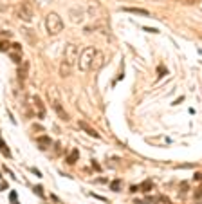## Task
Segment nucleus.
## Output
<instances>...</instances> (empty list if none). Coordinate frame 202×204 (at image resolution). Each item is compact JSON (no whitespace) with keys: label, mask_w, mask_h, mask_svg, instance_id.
<instances>
[{"label":"nucleus","mask_w":202,"mask_h":204,"mask_svg":"<svg viewBox=\"0 0 202 204\" xmlns=\"http://www.w3.org/2000/svg\"><path fill=\"white\" fill-rule=\"evenodd\" d=\"M45 27H47V33L51 36L61 33L63 31V20H61V16L58 13H49L45 16Z\"/></svg>","instance_id":"obj_1"},{"label":"nucleus","mask_w":202,"mask_h":204,"mask_svg":"<svg viewBox=\"0 0 202 204\" xmlns=\"http://www.w3.org/2000/svg\"><path fill=\"white\" fill-rule=\"evenodd\" d=\"M96 52H98V51H96L94 47H87V49L79 54V58H78V67H79L81 72H87V71L92 67V61H94Z\"/></svg>","instance_id":"obj_2"},{"label":"nucleus","mask_w":202,"mask_h":204,"mask_svg":"<svg viewBox=\"0 0 202 204\" xmlns=\"http://www.w3.org/2000/svg\"><path fill=\"white\" fill-rule=\"evenodd\" d=\"M76 60H78V45L76 43H67L65 51H63V61H67L69 65H74Z\"/></svg>","instance_id":"obj_3"},{"label":"nucleus","mask_w":202,"mask_h":204,"mask_svg":"<svg viewBox=\"0 0 202 204\" xmlns=\"http://www.w3.org/2000/svg\"><path fill=\"white\" fill-rule=\"evenodd\" d=\"M31 107H33V114H34L38 119H43V118H45V103H43L38 96H33V98H31Z\"/></svg>","instance_id":"obj_4"},{"label":"nucleus","mask_w":202,"mask_h":204,"mask_svg":"<svg viewBox=\"0 0 202 204\" xmlns=\"http://www.w3.org/2000/svg\"><path fill=\"white\" fill-rule=\"evenodd\" d=\"M14 13H16V16H18L22 22H31V20H33V9H31L29 4H20V5L14 9Z\"/></svg>","instance_id":"obj_5"},{"label":"nucleus","mask_w":202,"mask_h":204,"mask_svg":"<svg viewBox=\"0 0 202 204\" xmlns=\"http://www.w3.org/2000/svg\"><path fill=\"white\" fill-rule=\"evenodd\" d=\"M78 127H79L85 134H89L90 137H94V139H99V137H101V136H99V132H96V130H94L92 127H89L85 121H79V123H78Z\"/></svg>","instance_id":"obj_6"},{"label":"nucleus","mask_w":202,"mask_h":204,"mask_svg":"<svg viewBox=\"0 0 202 204\" xmlns=\"http://www.w3.org/2000/svg\"><path fill=\"white\" fill-rule=\"evenodd\" d=\"M27 72H29V63L27 61H22L18 65V80H20V83H23L27 80Z\"/></svg>","instance_id":"obj_7"},{"label":"nucleus","mask_w":202,"mask_h":204,"mask_svg":"<svg viewBox=\"0 0 202 204\" xmlns=\"http://www.w3.org/2000/svg\"><path fill=\"white\" fill-rule=\"evenodd\" d=\"M52 107H54V110H56V114L63 119V121H69V114L65 112V108L61 107V103L58 101V99H52Z\"/></svg>","instance_id":"obj_8"},{"label":"nucleus","mask_w":202,"mask_h":204,"mask_svg":"<svg viewBox=\"0 0 202 204\" xmlns=\"http://www.w3.org/2000/svg\"><path fill=\"white\" fill-rule=\"evenodd\" d=\"M125 13H132V14H139V16H150L148 9H143V7H123Z\"/></svg>","instance_id":"obj_9"},{"label":"nucleus","mask_w":202,"mask_h":204,"mask_svg":"<svg viewBox=\"0 0 202 204\" xmlns=\"http://www.w3.org/2000/svg\"><path fill=\"white\" fill-rule=\"evenodd\" d=\"M36 143H38V146H40L42 150H47V148L51 146V137H47V136H40V137L36 139Z\"/></svg>","instance_id":"obj_10"},{"label":"nucleus","mask_w":202,"mask_h":204,"mask_svg":"<svg viewBox=\"0 0 202 204\" xmlns=\"http://www.w3.org/2000/svg\"><path fill=\"white\" fill-rule=\"evenodd\" d=\"M70 67H72V65H69L67 61H61V63H60V74H61L63 78H67V76L70 74Z\"/></svg>","instance_id":"obj_11"},{"label":"nucleus","mask_w":202,"mask_h":204,"mask_svg":"<svg viewBox=\"0 0 202 204\" xmlns=\"http://www.w3.org/2000/svg\"><path fill=\"white\" fill-rule=\"evenodd\" d=\"M103 65V54L101 52H96V56H94V61H92V67L90 69H99Z\"/></svg>","instance_id":"obj_12"},{"label":"nucleus","mask_w":202,"mask_h":204,"mask_svg":"<svg viewBox=\"0 0 202 204\" xmlns=\"http://www.w3.org/2000/svg\"><path fill=\"white\" fill-rule=\"evenodd\" d=\"M70 20H72L74 24L81 22V20H83V13H81V11H76V13L72 11V13H70Z\"/></svg>","instance_id":"obj_13"},{"label":"nucleus","mask_w":202,"mask_h":204,"mask_svg":"<svg viewBox=\"0 0 202 204\" xmlns=\"http://www.w3.org/2000/svg\"><path fill=\"white\" fill-rule=\"evenodd\" d=\"M11 45H13V43H9L7 40H0V52H7V51L11 49Z\"/></svg>","instance_id":"obj_14"},{"label":"nucleus","mask_w":202,"mask_h":204,"mask_svg":"<svg viewBox=\"0 0 202 204\" xmlns=\"http://www.w3.org/2000/svg\"><path fill=\"white\" fill-rule=\"evenodd\" d=\"M76 159H78V150H74V152H72V155L67 159V163H69V165H74V163H76Z\"/></svg>","instance_id":"obj_15"},{"label":"nucleus","mask_w":202,"mask_h":204,"mask_svg":"<svg viewBox=\"0 0 202 204\" xmlns=\"http://www.w3.org/2000/svg\"><path fill=\"white\" fill-rule=\"evenodd\" d=\"M110 188H112V192H119V188H121V183H119V181H114V183L110 184Z\"/></svg>","instance_id":"obj_16"},{"label":"nucleus","mask_w":202,"mask_h":204,"mask_svg":"<svg viewBox=\"0 0 202 204\" xmlns=\"http://www.w3.org/2000/svg\"><path fill=\"white\" fill-rule=\"evenodd\" d=\"M0 150H2V152H4V154H5V155H7V157H9V155H11V154H9V150H7V148H5V143H4V141H0Z\"/></svg>","instance_id":"obj_17"},{"label":"nucleus","mask_w":202,"mask_h":204,"mask_svg":"<svg viewBox=\"0 0 202 204\" xmlns=\"http://www.w3.org/2000/svg\"><path fill=\"white\" fill-rule=\"evenodd\" d=\"M145 31L146 33H152V34H157V33H161L159 29H155V27H145Z\"/></svg>","instance_id":"obj_18"},{"label":"nucleus","mask_w":202,"mask_h":204,"mask_svg":"<svg viewBox=\"0 0 202 204\" xmlns=\"http://www.w3.org/2000/svg\"><path fill=\"white\" fill-rule=\"evenodd\" d=\"M141 188H143V192H150V188H152V183H145Z\"/></svg>","instance_id":"obj_19"},{"label":"nucleus","mask_w":202,"mask_h":204,"mask_svg":"<svg viewBox=\"0 0 202 204\" xmlns=\"http://www.w3.org/2000/svg\"><path fill=\"white\" fill-rule=\"evenodd\" d=\"M193 197H195V199H200V197H202V186H200V188H197V192L193 193Z\"/></svg>","instance_id":"obj_20"},{"label":"nucleus","mask_w":202,"mask_h":204,"mask_svg":"<svg viewBox=\"0 0 202 204\" xmlns=\"http://www.w3.org/2000/svg\"><path fill=\"white\" fill-rule=\"evenodd\" d=\"M164 72H166V69H164V67H163V69H161V67H159V76H166V74H164Z\"/></svg>","instance_id":"obj_21"},{"label":"nucleus","mask_w":202,"mask_h":204,"mask_svg":"<svg viewBox=\"0 0 202 204\" xmlns=\"http://www.w3.org/2000/svg\"><path fill=\"white\" fill-rule=\"evenodd\" d=\"M130 192H132V193H135V192H139V186H132V188H130Z\"/></svg>","instance_id":"obj_22"}]
</instances>
